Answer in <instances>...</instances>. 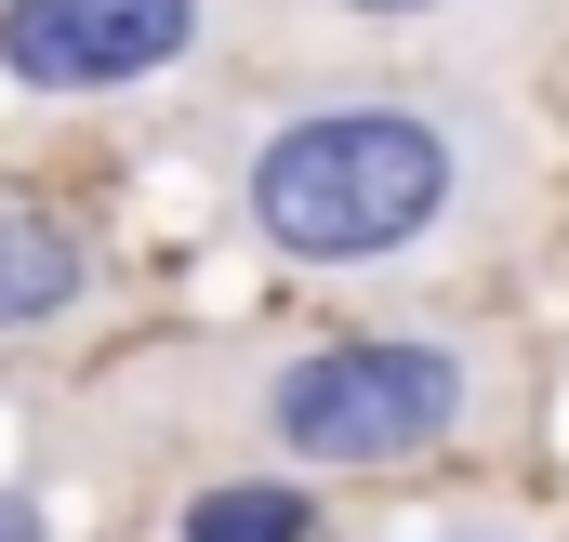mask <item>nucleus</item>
Wrapping results in <instances>:
<instances>
[{
    "instance_id": "obj_1",
    "label": "nucleus",
    "mask_w": 569,
    "mask_h": 542,
    "mask_svg": "<svg viewBox=\"0 0 569 542\" xmlns=\"http://www.w3.org/2000/svg\"><path fill=\"white\" fill-rule=\"evenodd\" d=\"M477 120L463 107H411V93H371V107H305L252 145L239 172V212L279 265H385V252H425L463 225L477 199Z\"/></svg>"
},
{
    "instance_id": "obj_2",
    "label": "nucleus",
    "mask_w": 569,
    "mask_h": 542,
    "mask_svg": "<svg viewBox=\"0 0 569 542\" xmlns=\"http://www.w3.org/2000/svg\"><path fill=\"white\" fill-rule=\"evenodd\" d=\"M463 358L450 344H411V331H358V344H318L266 384V423H279L291 463H411L437 436H463Z\"/></svg>"
},
{
    "instance_id": "obj_3",
    "label": "nucleus",
    "mask_w": 569,
    "mask_h": 542,
    "mask_svg": "<svg viewBox=\"0 0 569 542\" xmlns=\"http://www.w3.org/2000/svg\"><path fill=\"white\" fill-rule=\"evenodd\" d=\"M199 0H0V80L13 93H133L186 67Z\"/></svg>"
},
{
    "instance_id": "obj_4",
    "label": "nucleus",
    "mask_w": 569,
    "mask_h": 542,
    "mask_svg": "<svg viewBox=\"0 0 569 542\" xmlns=\"http://www.w3.org/2000/svg\"><path fill=\"white\" fill-rule=\"evenodd\" d=\"M80 291H93L80 225H67V212H40V199H0V331H53Z\"/></svg>"
},
{
    "instance_id": "obj_5",
    "label": "nucleus",
    "mask_w": 569,
    "mask_h": 542,
    "mask_svg": "<svg viewBox=\"0 0 569 542\" xmlns=\"http://www.w3.org/2000/svg\"><path fill=\"white\" fill-rule=\"evenodd\" d=\"M305 530H318V503L279 490V476H226V490L186 503V542H305Z\"/></svg>"
},
{
    "instance_id": "obj_6",
    "label": "nucleus",
    "mask_w": 569,
    "mask_h": 542,
    "mask_svg": "<svg viewBox=\"0 0 569 542\" xmlns=\"http://www.w3.org/2000/svg\"><path fill=\"white\" fill-rule=\"evenodd\" d=\"M331 13H358V27H425V13H450V0H331Z\"/></svg>"
},
{
    "instance_id": "obj_7",
    "label": "nucleus",
    "mask_w": 569,
    "mask_h": 542,
    "mask_svg": "<svg viewBox=\"0 0 569 542\" xmlns=\"http://www.w3.org/2000/svg\"><path fill=\"white\" fill-rule=\"evenodd\" d=\"M0 542H53V516H40V490H0Z\"/></svg>"
}]
</instances>
